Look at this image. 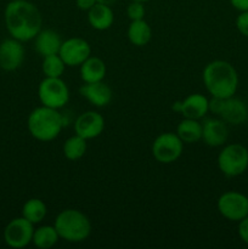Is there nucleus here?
<instances>
[{"instance_id": "412c9836", "label": "nucleus", "mask_w": 248, "mask_h": 249, "mask_svg": "<svg viewBox=\"0 0 248 249\" xmlns=\"http://www.w3.org/2000/svg\"><path fill=\"white\" fill-rule=\"evenodd\" d=\"M177 135L184 143H196L202 140V124L197 119L184 118L177 126Z\"/></svg>"}, {"instance_id": "2f4dec72", "label": "nucleus", "mask_w": 248, "mask_h": 249, "mask_svg": "<svg viewBox=\"0 0 248 249\" xmlns=\"http://www.w3.org/2000/svg\"><path fill=\"white\" fill-rule=\"evenodd\" d=\"M172 108H173V111H175V112H177V113H180V109H181V101L175 102V104L172 106Z\"/></svg>"}, {"instance_id": "473e14b6", "label": "nucleus", "mask_w": 248, "mask_h": 249, "mask_svg": "<svg viewBox=\"0 0 248 249\" xmlns=\"http://www.w3.org/2000/svg\"><path fill=\"white\" fill-rule=\"evenodd\" d=\"M135 1H141V2H146V1H148V0H135Z\"/></svg>"}, {"instance_id": "423d86ee", "label": "nucleus", "mask_w": 248, "mask_h": 249, "mask_svg": "<svg viewBox=\"0 0 248 249\" xmlns=\"http://www.w3.org/2000/svg\"><path fill=\"white\" fill-rule=\"evenodd\" d=\"M209 111L231 125H240L246 123L248 118L247 105L235 96L228 99L212 96V99L209 100Z\"/></svg>"}, {"instance_id": "f257e3e1", "label": "nucleus", "mask_w": 248, "mask_h": 249, "mask_svg": "<svg viewBox=\"0 0 248 249\" xmlns=\"http://www.w3.org/2000/svg\"><path fill=\"white\" fill-rule=\"evenodd\" d=\"M6 29L12 38L29 41L40 32L43 18L36 5L28 0H12L4 11Z\"/></svg>"}, {"instance_id": "5701e85b", "label": "nucleus", "mask_w": 248, "mask_h": 249, "mask_svg": "<svg viewBox=\"0 0 248 249\" xmlns=\"http://www.w3.org/2000/svg\"><path fill=\"white\" fill-rule=\"evenodd\" d=\"M48 214V207L41 199L31 198L22 207V216L32 224H39L45 219Z\"/></svg>"}, {"instance_id": "0eeeda50", "label": "nucleus", "mask_w": 248, "mask_h": 249, "mask_svg": "<svg viewBox=\"0 0 248 249\" xmlns=\"http://www.w3.org/2000/svg\"><path fill=\"white\" fill-rule=\"evenodd\" d=\"M38 97L43 106L60 109L70 101V89L61 78L45 77L38 87Z\"/></svg>"}, {"instance_id": "7c9ffc66", "label": "nucleus", "mask_w": 248, "mask_h": 249, "mask_svg": "<svg viewBox=\"0 0 248 249\" xmlns=\"http://www.w3.org/2000/svg\"><path fill=\"white\" fill-rule=\"evenodd\" d=\"M97 2H100V4H105V5H108V6H112L113 4H116L118 0H96Z\"/></svg>"}, {"instance_id": "4468645a", "label": "nucleus", "mask_w": 248, "mask_h": 249, "mask_svg": "<svg viewBox=\"0 0 248 249\" xmlns=\"http://www.w3.org/2000/svg\"><path fill=\"white\" fill-rule=\"evenodd\" d=\"M229 139L228 123L221 118H208L202 123V140L209 147H220Z\"/></svg>"}, {"instance_id": "9d476101", "label": "nucleus", "mask_w": 248, "mask_h": 249, "mask_svg": "<svg viewBox=\"0 0 248 249\" xmlns=\"http://www.w3.org/2000/svg\"><path fill=\"white\" fill-rule=\"evenodd\" d=\"M34 233V224L24 219L15 218L10 221L4 230V240L9 247L24 248L32 243Z\"/></svg>"}, {"instance_id": "cd10ccee", "label": "nucleus", "mask_w": 248, "mask_h": 249, "mask_svg": "<svg viewBox=\"0 0 248 249\" xmlns=\"http://www.w3.org/2000/svg\"><path fill=\"white\" fill-rule=\"evenodd\" d=\"M238 236L246 245H248V215L238 221Z\"/></svg>"}, {"instance_id": "bb28decb", "label": "nucleus", "mask_w": 248, "mask_h": 249, "mask_svg": "<svg viewBox=\"0 0 248 249\" xmlns=\"http://www.w3.org/2000/svg\"><path fill=\"white\" fill-rule=\"evenodd\" d=\"M236 28L242 36L248 38V11L240 12L236 18Z\"/></svg>"}, {"instance_id": "aec40b11", "label": "nucleus", "mask_w": 248, "mask_h": 249, "mask_svg": "<svg viewBox=\"0 0 248 249\" xmlns=\"http://www.w3.org/2000/svg\"><path fill=\"white\" fill-rule=\"evenodd\" d=\"M128 39L133 45L145 46L152 38V29L145 19L131 21L128 27Z\"/></svg>"}, {"instance_id": "39448f33", "label": "nucleus", "mask_w": 248, "mask_h": 249, "mask_svg": "<svg viewBox=\"0 0 248 249\" xmlns=\"http://www.w3.org/2000/svg\"><path fill=\"white\" fill-rule=\"evenodd\" d=\"M218 168L228 178L242 175L248 169V150L241 143L226 145L218 155Z\"/></svg>"}, {"instance_id": "ddd939ff", "label": "nucleus", "mask_w": 248, "mask_h": 249, "mask_svg": "<svg viewBox=\"0 0 248 249\" xmlns=\"http://www.w3.org/2000/svg\"><path fill=\"white\" fill-rule=\"evenodd\" d=\"M105 129V118L102 114L95 111H87L79 114L75 119L74 131L77 135L82 136L85 140H91L102 134Z\"/></svg>"}, {"instance_id": "20e7f679", "label": "nucleus", "mask_w": 248, "mask_h": 249, "mask_svg": "<svg viewBox=\"0 0 248 249\" xmlns=\"http://www.w3.org/2000/svg\"><path fill=\"white\" fill-rule=\"evenodd\" d=\"M58 236L71 243H79L87 240L91 232L89 218L77 209L60 212L53 223Z\"/></svg>"}, {"instance_id": "f3484780", "label": "nucleus", "mask_w": 248, "mask_h": 249, "mask_svg": "<svg viewBox=\"0 0 248 249\" xmlns=\"http://www.w3.org/2000/svg\"><path fill=\"white\" fill-rule=\"evenodd\" d=\"M61 44L62 40L60 36L53 29H40L34 38V48L41 57L58 53Z\"/></svg>"}, {"instance_id": "6e6552de", "label": "nucleus", "mask_w": 248, "mask_h": 249, "mask_svg": "<svg viewBox=\"0 0 248 249\" xmlns=\"http://www.w3.org/2000/svg\"><path fill=\"white\" fill-rule=\"evenodd\" d=\"M184 151V142L177 133H163L152 143V156L162 164H170L179 160Z\"/></svg>"}, {"instance_id": "a211bd4d", "label": "nucleus", "mask_w": 248, "mask_h": 249, "mask_svg": "<svg viewBox=\"0 0 248 249\" xmlns=\"http://www.w3.org/2000/svg\"><path fill=\"white\" fill-rule=\"evenodd\" d=\"M88 21L89 24L96 31H107L112 27L114 22V14L111 6L96 2L88 11Z\"/></svg>"}, {"instance_id": "2eb2a0df", "label": "nucleus", "mask_w": 248, "mask_h": 249, "mask_svg": "<svg viewBox=\"0 0 248 249\" xmlns=\"http://www.w3.org/2000/svg\"><path fill=\"white\" fill-rule=\"evenodd\" d=\"M80 95L88 100L92 106L105 107L111 102L112 90L104 80L96 83H84L79 89Z\"/></svg>"}, {"instance_id": "7ed1b4c3", "label": "nucleus", "mask_w": 248, "mask_h": 249, "mask_svg": "<svg viewBox=\"0 0 248 249\" xmlns=\"http://www.w3.org/2000/svg\"><path fill=\"white\" fill-rule=\"evenodd\" d=\"M65 124V117L58 109L43 105L33 109L27 119V128L31 135L43 142H49L57 138Z\"/></svg>"}, {"instance_id": "f03ea898", "label": "nucleus", "mask_w": 248, "mask_h": 249, "mask_svg": "<svg viewBox=\"0 0 248 249\" xmlns=\"http://www.w3.org/2000/svg\"><path fill=\"white\" fill-rule=\"evenodd\" d=\"M202 79L207 91L213 97L228 99L235 96L238 88V74L230 62L215 60L204 67Z\"/></svg>"}, {"instance_id": "b1692460", "label": "nucleus", "mask_w": 248, "mask_h": 249, "mask_svg": "<svg viewBox=\"0 0 248 249\" xmlns=\"http://www.w3.org/2000/svg\"><path fill=\"white\" fill-rule=\"evenodd\" d=\"M87 152V140L79 135H73L63 143V155L70 160H78Z\"/></svg>"}, {"instance_id": "c85d7f7f", "label": "nucleus", "mask_w": 248, "mask_h": 249, "mask_svg": "<svg viewBox=\"0 0 248 249\" xmlns=\"http://www.w3.org/2000/svg\"><path fill=\"white\" fill-rule=\"evenodd\" d=\"M77 2L78 9H80L82 11H89L95 4H96V0H75Z\"/></svg>"}, {"instance_id": "1a4fd4ad", "label": "nucleus", "mask_w": 248, "mask_h": 249, "mask_svg": "<svg viewBox=\"0 0 248 249\" xmlns=\"http://www.w3.org/2000/svg\"><path fill=\"white\" fill-rule=\"evenodd\" d=\"M216 208L221 216L238 223L248 215V197L237 191H226L218 198Z\"/></svg>"}, {"instance_id": "f704fd0d", "label": "nucleus", "mask_w": 248, "mask_h": 249, "mask_svg": "<svg viewBox=\"0 0 248 249\" xmlns=\"http://www.w3.org/2000/svg\"><path fill=\"white\" fill-rule=\"evenodd\" d=\"M247 197H248V196H247Z\"/></svg>"}, {"instance_id": "a878e982", "label": "nucleus", "mask_w": 248, "mask_h": 249, "mask_svg": "<svg viewBox=\"0 0 248 249\" xmlns=\"http://www.w3.org/2000/svg\"><path fill=\"white\" fill-rule=\"evenodd\" d=\"M145 2L141 1H135V0H131L130 4L126 7V15H128L129 19L130 21H138V19H143L146 14L145 6H143Z\"/></svg>"}, {"instance_id": "72a5a7b5", "label": "nucleus", "mask_w": 248, "mask_h": 249, "mask_svg": "<svg viewBox=\"0 0 248 249\" xmlns=\"http://www.w3.org/2000/svg\"><path fill=\"white\" fill-rule=\"evenodd\" d=\"M247 124H248V118H247Z\"/></svg>"}, {"instance_id": "c756f323", "label": "nucleus", "mask_w": 248, "mask_h": 249, "mask_svg": "<svg viewBox=\"0 0 248 249\" xmlns=\"http://www.w3.org/2000/svg\"><path fill=\"white\" fill-rule=\"evenodd\" d=\"M230 4L237 11H248V0H230Z\"/></svg>"}, {"instance_id": "f8f14e48", "label": "nucleus", "mask_w": 248, "mask_h": 249, "mask_svg": "<svg viewBox=\"0 0 248 249\" xmlns=\"http://www.w3.org/2000/svg\"><path fill=\"white\" fill-rule=\"evenodd\" d=\"M24 61V48L22 41L15 38L5 39L0 43V67L11 72L21 67Z\"/></svg>"}, {"instance_id": "9b49d317", "label": "nucleus", "mask_w": 248, "mask_h": 249, "mask_svg": "<svg viewBox=\"0 0 248 249\" xmlns=\"http://www.w3.org/2000/svg\"><path fill=\"white\" fill-rule=\"evenodd\" d=\"M58 55L67 67H77L91 55V48L85 39L70 38L62 41Z\"/></svg>"}, {"instance_id": "dca6fc26", "label": "nucleus", "mask_w": 248, "mask_h": 249, "mask_svg": "<svg viewBox=\"0 0 248 249\" xmlns=\"http://www.w3.org/2000/svg\"><path fill=\"white\" fill-rule=\"evenodd\" d=\"M209 112V100L204 95L195 92L189 95L181 101V109L180 113L184 118L199 119L204 118L206 114Z\"/></svg>"}, {"instance_id": "6ab92c4d", "label": "nucleus", "mask_w": 248, "mask_h": 249, "mask_svg": "<svg viewBox=\"0 0 248 249\" xmlns=\"http://www.w3.org/2000/svg\"><path fill=\"white\" fill-rule=\"evenodd\" d=\"M80 67V78L84 83H96L105 79L107 68L104 60L96 56H89Z\"/></svg>"}, {"instance_id": "393cba45", "label": "nucleus", "mask_w": 248, "mask_h": 249, "mask_svg": "<svg viewBox=\"0 0 248 249\" xmlns=\"http://www.w3.org/2000/svg\"><path fill=\"white\" fill-rule=\"evenodd\" d=\"M66 63L61 58L58 53L56 55H50L43 57V63H41V71H43L45 77L50 78H61L65 73Z\"/></svg>"}, {"instance_id": "4be33fe9", "label": "nucleus", "mask_w": 248, "mask_h": 249, "mask_svg": "<svg viewBox=\"0 0 248 249\" xmlns=\"http://www.w3.org/2000/svg\"><path fill=\"white\" fill-rule=\"evenodd\" d=\"M60 240L57 231L53 225H43L38 229H34L33 240L32 243L39 249L53 248Z\"/></svg>"}]
</instances>
